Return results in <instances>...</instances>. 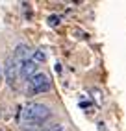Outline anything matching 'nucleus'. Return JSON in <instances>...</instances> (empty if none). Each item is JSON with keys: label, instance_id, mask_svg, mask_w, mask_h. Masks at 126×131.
I'll return each instance as SVG.
<instances>
[{"label": "nucleus", "instance_id": "5", "mask_svg": "<svg viewBox=\"0 0 126 131\" xmlns=\"http://www.w3.org/2000/svg\"><path fill=\"white\" fill-rule=\"evenodd\" d=\"M32 54H33V52L30 50L28 45H19V46L15 48V52H13V56H15V59L19 61V63H24V61L32 59V57H30Z\"/></svg>", "mask_w": 126, "mask_h": 131}, {"label": "nucleus", "instance_id": "2", "mask_svg": "<svg viewBox=\"0 0 126 131\" xmlns=\"http://www.w3.org/2000/svg\"><path fill=\"white\" fill-rule=\"evenodd\" d=\"M4 76H6V81H7V85H10V87H17V80H19V76H21V63L15 59L13 54L6 59Z\"/></svg>", "mask_w": 126, "mask_h": 131}, {"label": "nucleus", "instance_id": "1", "mask_svg": "<svg viewBox=\"0 0 126 131\" xmlns=\"http://www.w3.org/2000/svg\"><path fill=\"white\" fill-rule=\"evenodd\" d=\"M48 116H50V109L47 105L32 102L28 105H24V109H22V115H21L22 127H26V126H41L44 120H48Z\"/></svg>", "mask_w": 126, "mask_h": 131}, {"label": "nucleus", "instance_id": "9", "mask_svg": "<svg viewBox=\"0 0 126 131\" xmlns=\"http://www.w3.org/2000/svg\"><path fill=\"white\" fill-rule=\"evenodd\" d=\"M0 76H2V72H0Z\"/></svg>", "mask_w": 126, "mask_h": 131}, {"label": "nucleus", "instance_id": "4", "mask_svg": "<svg viewBox=\"0 0 126 131\" xmlns=\"http://www.w3.org/2000/svg\"><path fill=\"white\" fill-rule=\"evenodd\" d=\"M35 70H37V63H35L33 59H28V61H24V63H21V78L30 80L32 76L37 74Z\"/></svg>", "mask_w": 126, "mask_h": 131}, {"label": "nucleus", "instance_id": "8", "mask_svg": "<svg viewBox=\"0 0 126 131\" xmlns=\"http://www.w3.org/2000/svg\"><path fill=\"white\" fill-rule=\"evenodd\" d=\"M48 24H50V26H58V24H59V17H58V15L48 17Z\"/></svg>", "mask_w": 126, "mask_h": 131}, {"label": "nucleus", "instance_id": "3", "mask_svg": "<svg viewBox=\"0 0 126 131\" xmlns=\"http://www.w3.org/2000/svg\"><path fill=\"white\" fill-rule=\"evenodd\" d=\"M50 89V80L47 74L37 72L28 80V92L30 94H39V92H47Z\"/></svg>", "mask_w": 126, "mask_h": 131}, {"label": "nucleus", "instance_id": "6", "mask_svg": "<svg viewBox=\"0 0 126 131\" xmlns=\"http://www.w3.org/2000/svg\"><path fill=\"white\" fill-rule=\"evenodd\" d=\"M41 131H63L61 124H52V126H41Z\"/></svg>", "mask_w": 126, "mask_h": 131}, {"label": "nucleus", "instance_id": "7", "mask_svg": "<svg viewBox=\"0 0 126 131\" xmlns=\"http://www.w3.org/2000/svg\"><path fill=\"white\" fill-rule=\"evenodd\" d=\"M32 59L35 61V63H41V61H44V54L41 50H35L33 54H32Z\"/></svg>", "mask_w": 126, "mask_h": 131}]
</instances>
